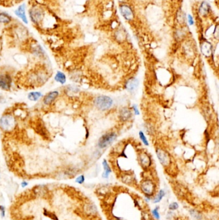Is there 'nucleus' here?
<instances>
[{
	"instance_id": "1",
	"label": "nucleus",
	"mask_w": 219,
	"mask_h": 220,
	"mask_svg": "<svg viewBox=\"0 0 219 220\" xmlns=\"http://www.w3.org/2000/svg\"><path fill=\"white\" fill-rule=\"evenodd\" d=\"M16 126V120L14 116L10 114H6L0 119V127L4 131H11Z\"/></svg>"
},
{
	"instance_id": "2",
	"label": "nucleus",
	"mask_w": 219,
	"mask_h": 220,
	"mask_svg": "<svg viewBox=\"0 0 219 220\" xmlns=\"http://www.w3.org/2000/svg\"><path fill=\"white\" fill-rule=\"evenodd\" d=\"M112 100L111 98L107 96H99L96 98L95 104V106L101 110H106L109 109L112 105Z\"/></svg>"
},
{
	"instance_id": "3",
	"label": "nucleus",
	"mask_w": 219,
	"mask_h": 220,
	"mask_svg": "<svg viewBox=\"0 0 219 220\" xmlns=\"http://www.w3.org/2000/svg\"><path fill=\"white\" fill-rule=\"evenodd\" d=\"M117 138V134L114 132L107 133L104 135H102L98 142V145L100 148L104 149L109 146L114 140Z\"/></svg>"
},
{
	"instance_id": "4",
	"label": "nucleus",
	"mask_w": 219,
	"mask_h": 220,
	"mask_svg": "<svg viewBox=\"0 0 219 220\" xmlns=\"http://www.w3.org/2000/svg\"><path fill=\"white\" fill-rule=\"evenodd\" d=\"M30 16L32 21L34 23H39L42 21L43 18V11L39 7H34L32 8H31L30 11Z\"/></svg>"
},
{
	"instance_id": "5",
	"label": "nucleus",
	"mask_w": 219,
	"mask_h": 220,
	"mask_svg": "<svg viewBox=\"0 0 219 220\" xmlns=\"http://www.w3.org/2000/svg\"><path fill=\"white\" fill-rule=\"evenodd\" d=\"M156 154L159 162L163 165L167 166L170 163V157L168 153L165 151L161 149H157Z\"/></svg>"
},
{
	"instance_id": "6",
	"label": "nucleus",
	"mask_w": 219,
	"mask_h": 220,
	"mask_svg": "<svg viewBox=\"0 0 219 220\" xmlns=\"http://www.w3.org/2000/svg\"><path fill=\"white\" fill-rule=\"evenodd\" d=\"M12 86V78L8 74L0 75V88L4 90H9Z\"/></svg>"
},
{
	"instance_id": "7",
	"label": "nucleus",
	"mask_w": 219,
	"mask_h": 220,
	"mask_svg": "<svg viewBox=\"0 0 219 220\" xmlns=\"http://www.w3.org/2000/svg\"><path fill=\"white\" fill-rule=\"evenodd\" d=\"M120 12L122 15L126 20L130 21L133 19V17H134L133 12L129 7L123 5L120 7Z\"/></svg>"
},
{
	"instance_id": "8",
	"label": "nucleus",
	"mask_w": 219,
	"mask_h": 220,
	"mask_svg": "<svg viewBox=\"0 0 219 220\" xmlns=\"http://www.w3.org/2000/svg\"><path fill=\"white\" fill-rule=\"evenodd\" d=\"M141 189L147 196H151L154 190V185L150 180H145L141 184Z\"/></svg>"
},
{
	"instance_id": "9",
	"label": "nucleus",
	"mask_w": 219,
	"mask_h": 220,
	"mask_svg": "<svg viewBox=\"0 0 219 220\" xmlns=\"http://www.w3.org/2000/svg\"><path fill=\"white\" fill-rule=\"evenodd\" d=\"M59 93L57 91H54L50 92L48 95H46L44 99L43 102L45 105H50L59 96Z\"/></svg>"
},
{
	"instance_id": "10",
	"label": "nucleus",
	"mask_w": 219,
	"mask_h": 220,
	"mask_svg": "<svg viewBox=\"0 0 219 220\" xmlns=\"http://www.w3.org/2000/svg\"><path fill=\"white\" fill-rule=\"evenodd\" d=\"M139 84V81L136 78H131L128 79L126 83V88L129 92H134L138 88Z\"/></svg>"
},
{
	"instance_id": "11",
	"label": "nucleus",
	"mask_w": 219,
	"mask_h": 220,
	"mask_svg": "<svg viewBox=\"0 0 219 220\" xmlns=\"http://www.w3.org/2000/svg\"><path fill=\"white\" fill-rule=\"evenodd\" d=\"M139 161L144 167H149L151 165V160L149 155L145 153H142L139 156Z\"/></svg>"
},
{
	"instance_id": "12",
	"label": "nucleus",
	"mask_w": 219,
	"mask_h": 220,
	"mask_svg": "<svg viewBox=\"0 0 219 220\" xmlns=\"http://www.w3.org/2000/svg\"><path fill=\"white\" fill-rule=\"evenodd\" d=\"M15 14L19 18H20L24 23H28L27 16L25 15V5L24 4L18 7V8L15 11Z\"/></svg>"
},
{
	"instance_id": "13",
	"label": "nucleus",
	"mask_w": 219,
	"mask_h": 220,
	"mask_svg": "<svg viewBox=\"0 0 219 220\" xmlns=\"http://www.w3.org/2000/svg\"><path fill=\"white\" fill-rule=\"evenodd\" d=\"M55 80L57 83L61 84H64L66 81V77L64 73L61 72H57L55 76Z\"/></svg>"
},
{
	"instance_id": "14",
	"label": "nucleus",
	"mask_w": 219,
	"mask_h": 220,
	"mask_svg": "<svg viewBox=\"0 0 219 220\" xmlns=\"http://www.w3.org/2000/svg\"><path fill=\"white\" fill-rule=\"evenodd\" d=\"M210 9V7L209 4L207 2H202V3L200 7V10H199L200 14L202 16L206 15L209 13Z\"/></svg>"
},
{
	"instance_id": "15",
	"label": "nucleus",
	"mask_w": 219,
	"mask_h": 220,
	"mask_svg": "<svg viewBox=\"0 0 219 220\" xmlns=\"http://www.w3.org/2000/svg\"><path fill=\"white\" fill-rule=\"evenodd\" d=\"M12 21V18L5 12L0 13V23L8 24Z\"/></svg>"
},
{
	"instance_id": "16",
	"label": "nucleus",
	"mask_w": 219,
	"mask_h": 220,
	"mask_svg": "<svg viewBox=\"0 0 219 220\" xmlns=\"http://www.w3.org/2000/svg\"><path fill=\"white\" fill-rule=\"evenodd\" d=\"M103 166H104V172L103 173L102 176L105 178H107L109 176V174L111 173V169L106 160H104V162H103Z\"/></svg>"
},
{
	"instance_id": "17",
	"label": "nucleus",
	"mask_w": 219,
	"mask_h": 220,
	"mask_svg": "<svg viewBox=\"0 0 219 220\" xmlns=\"http://www.w3.org/2000/svg\"><path fill=\"white\" fill-rule=\"evenodd\" d=\"M41 96H42L41 93L38 92H34L29 94L28 98L31 101H37L41 97Z\"/></svg>"
},
{
	"instance_id": "18",
	"label": "nucleus",
	"mask_w": 219,
	"mask_h": 220,
	"mask_svg": "<svg viewBox=\"0 0 219 220\" xmlns=\"http://www.w3.org/2000/svg\"><path fill=\"white\" fill-rule=\"evenodd\" d=\"M131 115V111L127 108L122 110L121 111V116H122V118L124 120H127L128 118L130 117Z\"/></svg>"
},
{
	"instance_id": "19",
	"label": "nucleus",
	"mask_w": 219,
	"mask_h": 220,
	"mask_svg": "<svg viewBox=\"0 0 219 220\" xmlns=\"http://www.w3.org/2000/svg\"><path fill=\"white\" fill-rule=\"evenodd\" d=\"M164 195H165L164 191L163 190H160L159 193L157 195V196L155 197V198H154V203H158V202H159L161 200V199L164 197Z\"/></svg>"
},
{
	"instance_id": "20",
	"label": "nucleus",
	"mask_w": 219,
	"mask_h": 220,
	"mask_svg": "<svg viewBox=\"0 0 219 220\" xmlns=\"http://www.w3.org/2000/svg\"><path fill=\"white\" fill-rule=\"evenodd\" d=\"M44 214L46 216H48L50 218H51V219H53V220H59V219L58 218V217L54 214V213H52V212H51L48 211H46V210H44Z\"/></svg>"
},
{
	"instance_id": "21",
	"label": "nucleus",
	"mask_w": 219,
	"mask_h": 220,
	"mask_svg": "<svg viewBox=\"0 0 219 220\" xmlns=\"http://www.w3.org/2000/svg\"><path fill=\"white\" fill-rule=\"evenodd\" d=\"M139 138L141 139V140L143 142V143L145 145V146H149V142L145 135V134L143 133V132L142 131H139Z\"/></svg>"
},
{
	"instance_id": "22",
	"label": "nucleus",
	"mask_w": 219,
	"mask_h": 220,
	"mask_svg": "<svg viewBox=\"0 0 219 220\" xmlns=\"http://www.w3.org/2000/svg\"><path fill=\"white\" fill-rule=\"evenodd\" d=\"M84 181H85V178H84V175H81V176H78L75 180L76 183L79 184H82L84 182Z\"/></svg>"
},
{
	"instance_id": "23",
	"label": "nucleus",
	"mask_w": 219,
	"mask_h": 220,
	"mask_svg": "<svg viewBox=\"0 0 219 220\" xmlns=\"http://www.w3.org/2000/svg\"><path fill=\"white\" fill-rule=\"evenodd\" d=\"M0 214L2 217L5 216V207L2 205H0Z\"/></svg>"
},
{
	"instance_id": "24",
	"label": "nucleus",
	"mask_w": 219,
	"mask_h": 220,
	"mask_svg": "<svg viewBox=\"0 0 219 220\" xmlns=\"http://www.w3.org/2000/svg\"><path fill=\"white\" fill-rule=\"evenodd\" d=\"M152 214L157 219H159L160 218V215H159V213L158 212V209L157 208L152 210Z\"/></svg>"
},
{
	"instance_id": "25",
	"label": "nucleus",
	"mask_w": 219,
	"mask_h": 220,
	"mask_svg": "<svg viewBox=\"0 0 219 220\" xmlns=\"http://www.w3.org/2000/svg\"><path fill=\"white\" fill-rule=\"evenodd\" d=\"M169 209L170 210H173V211L177 209H178V204L177 203H175V202L171 203L169 206Z\"/></svg>"
},
{
	"instance_id": "26",
	"label": "nucleus",
	"mask_w": 219,
	"mask_h": 220,
	"mask_svg": "<svg viewBox=\"0 0 219 220\" xmlns=\"http://www.w3.org/2000/svg\"><path fill=\"white\" fill-rule=\"evenodd\" d=\"M188 23H189V24H190V25H193V24H194V20H193V18L191 17V15L188 14Z\"/></svg>"
},
{
	"instance_id": "27",
	"label": "nucleus",
	"mask_w": 219,
	"mask_h": 220,
	"mask_svg": "<svg viewBox=\"0 0 219 220\" xmlns=\"http://www.w3.org/2000/svg\"><path fill=\"white\" fill-rule=\"evenodd\" d=\"M133 110H134V114H135V115H138L139 114V110H138V109L137 106L134 105V106H133Z\"/></svg>"
},
{
	"instance_id": "28",
	"label": "nucleus",
	"mask_w": 219,
	"mask_h": 220,
	"mask_svg": "<svg viewBox=\"0 0 219 220\" xmlns=\"http://www.w3.org/2000/svg\"><path fill=\"white\" fill-rule=\"evenodd\" d=\"M21 187H22L24 188V187H26L27 186H28L29 183H28L27 182H26V181H23V182L21 183Z\"/></svg>"
}]
</instances>
